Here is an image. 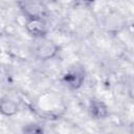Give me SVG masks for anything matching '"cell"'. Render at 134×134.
Wrapping results in <instances>:
<instances>
[{"label": "cell", "instance_id": "277c9868", "mask_svg": "<svg viewBox=\"0 0 134 134\" xmlns=\"http://www.w3.org/2000/svg\"><path fill=\"white\" fill-rule=\"evenodd\" d=\"M26 28L31 35L41 37L45 31V24L42 18H29L26 23Z\"/></svg>", "mask_w": 134, "mask_h": 134}, {"label": "cell", "instance_id": "6da1fadb", "mask_svg": "<svg viewBox=\"0 0 134 134\" xmlns=\"http://www.w3.org/2000/svg\"><path fill=\"white\" fill-rule=\"evenodd\" d=\"M84 77H85L84 69L82 67L74 66V67H71L67 71V73L64 76V80H65V83L67 86L75 89L82 85Z\"/></svg>", "mask_w": 134, "mask_h": 134}, {"label": "cell", "instance_id": "52a82bcc", "mask_svg": "<svg viewBox=\"0 0 134 134\" xmlns=\"http://www.w3.org/2000/svg\"><path fill=\"white\" fill-rule=\"evenodd\" d=\"M88 1H93V0H88Z\"/></svg>", "mask_w": 134, "mask_h": 134}, {"label": "cell", "instance_id": "8992f818", "mask_svg": "<svg viewBox=\"0 0 134 134\" xmlns=\"http://www.w3.org/2000/svg\"><path fill=\"white\" fill-rule=\"evenodd\" d=\"M91 110H92V113H93L97 118L105 116L106 113H107L106 107H105L102 103H99V102H95V103H93V104H92V109H91Z\"/></svg>", "mask_w": 134, "mask_h": 134}, {"label": "cell", "instance_id": "3957f363", "mask_svg": "<svg viewBox=\"0 0 134 134\" xmlns=\"http://www.w3.org/2000/svg\"><path fill=\"white\" fill-rule=\"evenodd\" d=\"M22 7L29 18H42L44 7L40 0H24Z\"/></svg>", "mask_w": 134, "mask_h": 134}, {"label": "cell", "instance_id": "5b68a950", "mask_svg": "<svg viewBox=\"0 0 134 134\" xmlns=\"http://www.w3.org/2000/svg\"><path fill=\"white\" fill-rule=\"evenodd\" d=\"M17 111H18V105L14 99L7 96H4L0 99V113L6 116H10L17 113Z\"/></svg>", "mask_w": 134, "mask_h": 134}, {"label": "cell", "instance_id": "7a4b0ae2", "mask_svg": "<svg viewBox=\"0 0 134 134\" xmlns=\"http://www.w3.org/2000/svg\"><path fill=\"white\" fill-rule=\"evenodd\" d=\"M57 51H58V46L51 41H43L36 48L37 57L42 60H47L52 58L57 53Z\"/></svg>", "mask_w": 134, "mask_h": 134}]
</instances>
